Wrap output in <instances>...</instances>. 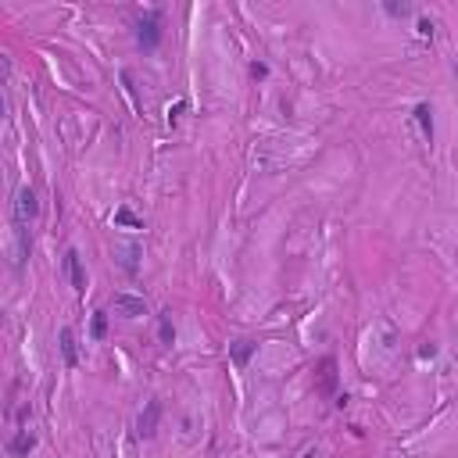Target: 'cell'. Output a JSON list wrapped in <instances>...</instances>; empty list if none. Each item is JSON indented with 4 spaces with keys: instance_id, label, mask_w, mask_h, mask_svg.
I'll return each mask as SVG.
<instances>
[{
    "instance_id": "1",
    "label": "cell",
    "mask_w": 458,
    "mask_h": 458,
    "mask_svg": "<svg viewBox=\"0 0 458 458\" xmlns=\"http://www.w3.org/2000/svg\"><path fill=\"white\" fill-rule=\"evenodd\" d=\"M136 47H140V51H157V47H162V11H157V8H151V11H144V14H140V18H136Z\"/></svg>"
},
{
    "instance_id": "2",
    "label": "cell",
    "mask_w": 458,
    "mask_h": 458,
    "mask_svg": "<svg viewBox=\"0 0 458 458\" xmlns=\"http://www.w3.org/2000/svg\"><path fill=\"white\" fill-rule=\"evenodd\" d=\"M157 419H162V401H147V408L136 419V437L140 440H151L157 433Z\"/></svg>"
},
{
    "instance_id": "3",
    "label": "cell",
    "mask_w": 458,
    "mask_h": 458,
    "mask_svg": "<svg viewBox=\"0 0 458 458\" xmlns=\"http://www.w3.org/2000/svg\"><path fill=\"white\" fill-rule=\"evenodd\" d=\"M14 215H18V222L22 226H29L33 218L40 215V201H36V194L29 190V186H22L18 190V204H14Z\"/></svg>"
},
{
    "instance_id": "4",
    "label": "cell",
    "mask_w": 458,
    "mask_h": 458,
    "mask_svg": "<svg viewBox=\"0 0 458 458\" xmlns=\"http://www.w3.org/2000/svg\"><path fill=\"white\" fill-rule=\"evenodd\" d=\"M115 311H122L125 319H136V315H147V301L133 294H115Z\"/></svg>"
},
{
    "instance_id": "5",
    "label": "cell",
    "mask_w": 458,
    "mask_h": 458,
    "mask_svg": "<svg viewBox=\"0 0 458 458\" xmlns=\"http://www.w3.org/2000/svg\"><path fill=\"white\" fill-rule=\"evenodd\" d=\"M65 268H68L72 287H75V290H86V272H83V262H79V251H75V247L65 255Z\"/></svg>"
},
{
    "instance_id": "6",
    "label": "cell",
    "mask_w": 458,
    "mask_h": 458,
    "mask_svg": "<svg viewBox=\"0 0 458 458\" xmlns=\"http://www.w3.org/2000/svg\"><path fill=\"white\" fill-rule=\"evenodd\" d=\"M33 448H36V437L29 433V430H18V433H14V437L8 440V451H11L14 458H25Z\"/></svg>"
},
{
    "instance_id": "7",
    "label": "cell",
    "mask_w": 458,
    "mask_h": 458,
    "mask_svg": "<svg viewBox=\"0 0 458 458\" xmlns=\"http://www.w3.org/2000/svg\"><path fill=\"white\" fill-rule=\"evenodd\" d=\"M58 344H61V358H65V366L75 369V366H79V355H75V337H72V329H68V326L58 333Z\"/></svg>"
},
{
    "instance_id": "8",
    "label": "cell",
    "mask_w": 458,
    "mask_h": 458,
    "mask_svg": "<svg viewBox=\"0 0 458 458\" xmlns=\"http://www.w3.org/2000/svg\"><path fill=\"white\" fill-rule=\"evenodd\" d=\"M255 340H236V344H229V358H233V366L240 369V366H247L251 361V355H255Z\"/></svg>"
},
{
    "instance_id": "9",
    "label": "cell",
    "mask_w": 458,
    "mask_h": 458,
    "mask_svg": "<svg viewBox=\"0 0 458 458\" xmlns=\"http://www.w3.org/2000/svg\"><path fill=\"white\" fill-rule=\"evenodd\" d=\"M416 122H419V129H422V136L426 140H430V144H433V107L430 104H416Z\"/></svg>"
},
{
    "instance_id": "10",
    "label": "cell",
    "mask_w": 458,
    "mask_h": 458,
    "mask_svg": "<svg viewBox=\"0 0 458 458\" xmlns=\"http://www.w3.org/2000/svg\"><path fill=\"white\" fill-rule=\"evenodd\" d=\"M157 329H162V340H165V344H172V340H176V326H172V311H162V315H157Z\"/></svg>"
},
{
    "instance_id": "11",
    "label": "cell",
    "mask_w": 458,
    "mask_h": 458,
    "mask_svg": "<svg viewBox=\"0 0 458 458\" xmlns=\"http://www.w3.org/2000/svg\"><path fill=\"white\" fill-rule=\"evenodd\" d=\"M383 11L390 14V18H408V14H412L416 8H412V4H405V0H401V4H398V0H387Z\"/></svg>"
},
{
    "instance_id": "12",
    "label": "cell",
    "mask_w": 458,
    "mask_h": 458,
    "mask_svg": "<svg viewBox=\"0 0 458 458\" xmlns=\"http://www.w3.org/2000/svg\"><path fill=\"white\" fill-rule=\"evenodd\" d=\"M115 226H129V229H144V222L129 212V208H118L115 212Z\"/></svg>"
},
{
    "instance_id": "13",
    "label": "cell",
    "mask_w": 458,
    "mask_h": 458,
    "mask_svg": "<svg viewBox=\"0 0 458 458\" xmlns=\"http://www.w3.org/2000/svg\"><path fill=\"white\" fill-rule=\"evenodd\" d=\"M90 333L97 337V340L107 333V315H104V311H97V315H93V326H90Z\"/></svg>"
},
{
    "instance_id": "14",
    "label": "cell",
    "mask_w": 458,
    "mask_h": 458,
    "mask_svg": "<svg viewBox=\"0 0 458 458\" xmlns=\"http://www.w3.org/2000/svg\"><path fill=\"white\" fill-rule=\"evenodd\" d=\"M251 75H255V79H265V75H268V65H265V61H251Z\"/></svg>"
},
{
    "instance_id": "15",
    "label": "cell",
    "mask_w": 458,
    "mask_h": 458,
    "mask_svg": "<svg viewBox=\"0 0 458 458\" xmlns=\"http://www.w3.org/2000/svg\"><path fill=\"white\" fill-rule=\"evenodd\" d=\"M419 36H433V22L430 18H419Z\"/></svg>"
}]
</instances>
